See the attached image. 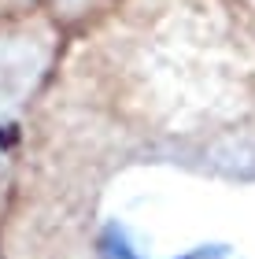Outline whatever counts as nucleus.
Returning <instances> with one entry per match:
<instances>
[{"label": "nucleus", "instance_id": "obj_3", "mask_svg": "<svg viewBox=\"0 0 255 259\" xmlns=\"http://www.w3.org/2000/svg\"><path fill=\"white\" fill-rule=\"evenodd\" d=\"M0 259H4V252H0Z\"/></svg>", "mask_w": 255, "mask_h": 259}, {"label": "nucleus", "instance_id": "obj_2", "mask_svg": "<svg viewBox=\"0 0 255 259\" xmlns=\"http://www.w3.org/2000/svg\"><path fill=\"white\" fill-rule=\"evenodd\" d=\"M71 15L56 0L0 4V222L19 178L30 119L60 60Z\"/></svg>", "mask_w": 255, "mask_h": 259}, {"label": "nucleus", "instance_id": "obj_4", "mask_svg": "<svg viewBox=\"0 0 255 259\" xmlns=\"http://www.w3.org/2000/svg\"><path fill=\"white\" fill-rule=\"evenodd\" d=\"M0 4H4V0H0Z\"/></svg>", "mask_w": 255, "mask_h": 259}, {"label": "nucleus", "instance_id": "obj_1", "mask_svg": "<svg viewBox=\"0 0 255 259\" xmlns=\"http://www.w3.org/2000/svg\"><path fill=\"white\" fill-rule=\"evenodd\" d=\"M0 252L255 259V0H92L71 15Z\"/></svg>", "mask_w": 255, "mask_h": 259}]
</instances>
